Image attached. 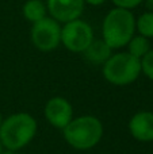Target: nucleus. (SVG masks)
<instances>
[{
	"label": "nucleus",
	"instance_id": "obj_1",
	"mask_svg": "<svg viewBox=\"0 0 153 154\" xmlns=\"http://www.w3.org/2000/svg\"><path fill=\"white\" fill-rule=\"evenodd\" d=\"M35 134L37 120L27 112L10 115L0 126V142L5 150L19 152L34 139Z\"/></svg>",
	"mask_w": 153,
	"mask_h": 154
},
{
	"label": "nucleus",
	"instance_id": "obj_2",
	"mask_svg": "<svg viewBox=\"0 0 153 154\" xmlns=\"http://www.w3.org/2000/svg\"><path fill=\"white\" fill-rule=\"evenodd\" d=\"M62 133L64 139L70 147L84 152L99 145L103 137V125L96 116L83 115L70 120Z\"/></svg>",
	"mask_w": 153,
	"mask_h": 154
},
{
	"label": "nucleus",
	"instance_id": "obj_3",
	"mask_svg": "<svg viewBox=\"0 0 153 154\" xmlns=\"http://www.w3.org/2000/svg\"><path fill=\"white\" fill-rule=\"evenodd\" d=\"M136 31V19L132 11L123 8H114L106 15L102 26L103 41L113 49L126 46Z\"/></svg>",
	"mask_w": 153,
	"mask_h": 154
},
{
	"label": "nucleus",
	"instance_id": "obj_4",
	"mask_svg": "<svg viewBox=\"0 0 153 154\" xmlns=\"http://www.w3.org/2000/svg\"><path fill=\"white\" fill-rule=\"evenodd\" d=\"M141 75V60L130 53L113 54L103 64V76L114 85H129Z\"/></svg>",
	"mask_w": 153,
	"mask_h": 154
},
{
	"label": "nucleus",
	"instance_id": "obj_5",
	"mask_svg": "<svg viewBox=\"0 0 153 154\" xmlns=\"http://www.w3.org/2000/svg\"><path fill=\"white\" fill-rule=\"evenodd\" d=\"M94 39L92 27L87 22L76 19L61 29V43L73 53H83Z\"/></svg>",
	"mask_w": 153,
	"mask_h": 154
},
{
	"label": "nucleus",
	"instance_id": "obj_6",
	"mask_svg": "<svg viewBox=\"0 0 153 154\" xmlns=\"http://www.w3.org/2000/svg\"><path fill=\"white\" fill-rule=\"evenodd\" d=\"M31 42L41 51H52L61 43V27L53 18L45 16L33 23Z\"/></svg>",
	"mask_w": 153,
	"mask_h": 154
},
{
	"label": "nucleus",
	"instance_id": "obj_7",
	"mask_svg": "<svg viewBox=\"0 0 153 154\" xmlns=\"http://www.w3.org/2000/svg\"><path fill=\"white\" fill-rule=\"evenodd\" d=\"M45 118L53 127L64 130L73 119L72 104L64 97H52L45 106Z\"/></svg>",
	"mask_w": 153,
	"mask_h": 154
},
{
	"label": "nucleus",
	"instance_id": "obj_8",
	"mask_svg": "<svg viewBox=\"0 0 153 154\" xmlns=\"http://www.w3.org/2000/svg\"><path fill=\"white\" fill-rule=\"evenodd\" d=\"M46 8L54 20L68 23L80 18L84 10V0H48Z\"/></svg>",
	"mask_w": 153,
	"mask_h": 154
},
{
	"label": "nucleus",
	"instance_id": "obj_9",
	"mask_svg": "<svg viewBox=\"0 0 153 154\" xmlns=\"http://www.w3.org/2000/svg\"><path fill=\"white\" fill-rule=\"evenodd\" d=\"M129 131L138 142L153 141V112L140 111L132 116L129 122Z\"/></svg>",
	"mask_w": 153,
	"mask_h": 154
},
{
	"label": "nucleus",
	"instance_id": "obj_10",
	"mask_svg": "<svg viewBox=\"0 0 153 154\" xmlns=\"http://www.w3.org/2000/svg\"><path fill=\"white\" fill-rule=\"evenodd\" d=\"M83 53L84 57L92 64H105L113 56L111 49L107 46V43L103 39H95V38Z\"/></svg>",
	"mask_w": 153,
	"mask_h": 154
},
{
	"label": "nucleus",
	"instance_id": "obj_11",
	"mask_svg": "<svg viewBox=\"0 0 153 154\" xmlns=\"http://www.w3.org/2000/svg\"><path fill=\"white\" fill-rule=\"evenodd\" d=\"M46 11H48V8H46V5L43 4V2H41V0H27L23 5L24 18H26L27 20L33 22V23H35V22L45 18Z\"/></svg>",
	"mask_w": 153,
	"mask_h": 154
},
{
	"label": "nucleus",
	"instance_id": "obj_12",
	"mask_svg": "<svg viewBox=\"0 0 153 154\" xmlns=\"http://www.w3.org/2000/svg\"><path fill=\"white\" fill-rule=\"evenodd\" d=\"M129 46V51L133 57L136 58H142L149 50H151V43H149L148 38L142 37V35H138V37H133L130 39V42L127 43Z\"/></svg>",
	"mask_w": 153,
	"mask_h": 154
},
{
	"label": "nucleus",
	"instance_id": "obj_13",
	"mask_svg": "<svg viewBox=\"0 0 153 154\" xmlns=\"http://www.w3.org/2000/svg\"><path fill=\"white\" fill-rule=\"evenodd\" d=\"M136 29L142 37L153 38V12H145L136 20Z\"/></svg>",
	"mask_w": 153,
	"mask_h": 154
},
{
	"label": "nucleus",
	"instance_id": "obj_14",
	"mask_svg": "<svg viewBox=\"0 0 153 154\" xmlns=\"http://www.w3.org/2000/svg\"><path fill=\"white\" fill-rule=\"evenodd\" d=\"M141 72L148 79L153 80V50H149L141 58Z\"/></svg>",
	"mask_w": 153,
	"mask_h": 154
},
{
	"label": "nucleus",
	"instance_id": "obj_15",
	"mask_svg": "<svg viewBox=\"0 0 153 154\" xmlns=\"http://www.w3.org/2000/svg\"><path fill=\"white\" fill-rule=\"evenodd\" d=\"M144 0H113V3L118 8H123V10H132L136 8L137 5H140Z\"/></svg>",
	"mask_w": 153,
	"mask_h": 154
},
{
	"label": "nucleus",
	"instance_id": "obj_16",
	"mask_svg": "<svg viewBox=\"0 0 153 154\" xmlns=\"http://www.w3.org/2000/svg\"><path fill=\"white\" fill-rule=\"evenodd\" d=\"M105 2L106 0H84V3H88V4H91V5H100Z\"/></svg>",
	"mask_w": 153,
	"mask_h": 154
},
{
	"label": "nucleus",
	"instance_id": "obj_17",
	"mask_svg": "<svg viewBox=\"0 0 153 154\" xmlns=\"http://www.w3.org/2000/svg\"><path fill=\"white\" fill-rule=\"evenodd\" d=\"M2 154H19V152H14V150H3Z\"/></svg>",
	"mask_w": 153,
	"mask_h": 154
},
{
	"label": "nucleus",
	"instance_id": "obj_18",
	"mask_svg": "<svg viewBox=\"0 0 153 154\" xmlns=\"http://www.w3.org/2000/svg\"><path fill=\"white\" fill-rule=\"evenodd\" d=\"M148 5L149 7H153V0H148Z\"/></svg>",
	"mask_w": 153,
	"mask_h": 154
},
{
	"label": "nucleus",
	"instance_id": "obj_19",
	"mask_svg": "<svg viewBox=\"0 0 153 154\" xmlns=\"http://www.w3.org/2000/svg\"><path fill=\"white\" fill-rule=\"evenodd\" d=\"M3 149H4V147H3V145H2V142H0V154L3 153Z\"/></svg>",
	"mask_w": 153,
	"mask_h": 154
},
{
	"label": "nucleus",
	"instance_id": "obj_20",
	"mask_svg": "<svg viewBox=\"0 0 153 154\" xmlns=\"http://www.w3.org/2000/svg\"><path fill=\"white\" fill-rule=\"evenodd\" d=\"M2 122H3V116H2V112H0V126H2Z\"/></svg>",
	"mask_w": 153,
	"mask_h": 154
}]
</instances>
